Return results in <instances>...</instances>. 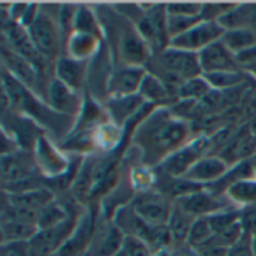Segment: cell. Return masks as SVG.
<instances>
[{
	"label": "cell",
	"instance_id": "cell-1",
	"mask_svg": "<svg viewBox=\"0 0 256 256\" xmlns=\"http://www.w3.org/2000/svg\"><path fill=\"white\" fill-rule=\"evenodd\" d=\"M192 126L168 106L154 108L134 130L132 141L144 166H159L190 141Z\"/></svg>",
	"mask_w": 256,
	"mask_h": 256
},
{
	"label": "cell",
	"instance_id": "cell-2",
	"mask_svg": "<svg viewBox=\"0 0 256 256\" xmlns=\"http://www.w3.org/2000/svg\"><path fill=\"white\" fill-rule=\"evenodd\" d=\"M146 69L147 72L156 75L176 96L183 82L202 75L198 54L172 46L153 54Z\"/></svg>",
	"mask_w": 256,
	"mask_h": 256
},
{
	"label": "cell",
	"instance_id": "cell-3",
	"mask_svg": "<svg viewBox=\"0 0 256 256\" xmlns=\"http://www.w3.org/2000/svg\"><path fill=\"white\" fill-rule=\"evenodd\" d=\"M27 32L38 52L48 63H56L64 54L66 40L58 24V10L54 15L51 10L42 9L40 4L36 20L27 27Z\"/></svg>",
	"mask_w": 256,
	"mask_h": 256
},
{
	"label": "cell",
	"instance_id": "cell-4",
	"mask_svg": "<svg viewBox=\"0 0 256 256\" xmlns=\"http://www.w3.org/2000/svg\"><path fill=\"white\" fill-rule=\"evenodd\" d=\"M208 154H213L212 140L208 135H201L172 153L159 165V168L170 178H183L198 160Z\"/></svg>",
	"mask_w": 256,
	"mask_h": 256
},
{
	"label": "cell",
	"instance_id": "cell-5",
	"mask_svg": "<svg viewBox=\"0 0 256 256\" xmlns=\"http://www.w3.org/2000/svg\"><path fill=\"white\" fill-rule=\"evenodd\" d=\"M130 206L138 218L153 228H165L174 208V202L160 192L138 194Z\"/></svg>",
	"mask_w": 256,
	"mask_h": 256
},
{
	"label": "cell",
	"instance_id": "cell-6",
	"mask_svg": "<svg viewBox=\"0 0 256 256\" xmlns=\"http://www.w3.org/2000/svg\"><path fill=\"white\" fill-rule=\"evenodd\" d=\"M80 214L70 216L63 224L56 225L52 228L39 230L36 236L28 242L30 256H51L57 255L60 249L64 246L70 234L74 232Z\"/></svg>",
	"mask_w": 256,
	"mask_h": 256
},
{
	"label": "cell",
	"instance_id": "cell-7",
	"mask_svg": "<svg viewBox=\"0 0 256 256\" xmlns=\"http://www.w3.org/2000/svg\"><path fill=\"white\" fill-rule=\"evenodd\" d=\"M225 33V28L218 21H201L195 27H192L189 32L171 39L170 46L200 54L202 50L210 46L212 44L222 39Z\"/></svg>",
	"mask_w": 256,
	"mask_h": 256
},
{
	"label": "cell",
	"instance_id": "cell-8",
	"mask_svg": "<svg viewBox=\"0 0 256 256\" xmlns=\"http://www.w3.org/2000/svg\"><path fill=\"white\" fill-rule=\"evenodd\" d=\"M147 75L144 66L117 64L108 75L106 94L108 98H126L140 93L141 84Z\"/></svg>",
	"mask_w": 256,
	"mask_h": 256
},
{
	"label": "cell",
	"instance_id": "cell-9",
	"mask_svg": "<svg viewBox=\"0 0 256 256\" xmlns=\"http://www.w3.org/2000/svg\"><path fill=\"white\" fill-rule=\"evenodd\" d=\"M38 171L51 180H58L66 174H70V164L66 156L56 148V146L45 136H40L34 146L33 153Z\"/></svg>",
	"mask_w": 256,
	"mask_h": 256
},
{
	"label": "cell",
	"instance_id": "cell-10",
	"mask_svg": "<svg viewBox=\"0 0 256 256\" xmlns=\"http://www.w3.org/2000/svg\"><path fill=\"white\" fill-rule=\"evenodd\" d=\"M126 236L114 220L100 218L96 220L94 234L86 256H116L123 248Z\"/></svg>",
	"mask_w": 256,
	"mask_h": 256
},
{
	"label": "cell",
	"instance_id": "cell-11",
	"mask_svg": "<svg viewBox=\"0 0 256 256\" xmlns=\"http://www.w3.org/2000/svg\"><path fill=\"white\" fill-rule=\"evenodd\" d=\"M45 104L57 114L74 118L82 110L84 99L80 96V92L72 90L60 80L52 76L50 80L46 93H45Z\"/></svg>",
	"mask_w": 256,
	"mask_h": 256
},
{
	"label": "cell",
	"instance_id": "cell-12",
	"mask_svg": "<svg viewBox=\"0 0 256 256\" xmlns=\"http://www.w3.org/2000/svg\"><path fill=\"white\" fill-rule=\"evenodd\" d=\"M176 204L196 219L208 218V216H213L219 212H224V210L234 207L228 201L226 196H218L207 189H202V190L195 192L189 196L180 198L176 201Z\"/></svg>",
	"mask_w": 256,
	"mask_h": 256
},
{
	"label": "cell",
	"instance_id": "cell-13",
	"mask_svg": "<svg viewBox=\"0 0 256 256\" xmlns=\"http://www.w3.org/2000/svg\"><path fill=\"white\" fill-rule=\"evenodd\" d=\"M200 66L202 75L216 74V72H228V70H240V64L237 56L225 46L222 40H218L202 50L198 54Z\"/></svg>",
	"mask_w": 256,
	"mask_h": 256
},
{
	"label": "cell",
	"instance_id": "cell-14",
	"mask_svg": "<svg viewBox=\"0 0 256 256\" xmlns=\"http://www.w3.org/2000/svg\"><path fill=\"white\" fill-rule=\"evenodd\" d=\"M231 168L256 156V135L249 126H242L230 142L218 153Z\"/></svg>",
	"mask_w": 256,
	"mask_h": 256
},
{
	"label": "cell",
	"instance_id": "cell-15",
	"mask_svg": "<svg viewBox=\"0 0 256 256\" xmlns=\"http://www.w3.org/2000/svg\"><path fill=\"white\" fill-rule=\"evenodd\" d=\"M94 228H96L94 216L88 210L82 212L80 214L74 232L70 234V237L60 249L57 256H86L94 234Z\"/></svg>",
	"mask_w": 256,
	"mask_h": 256
},
{
	"label": "cell",
	"instance_id": "cell-16",
	"mask_svg": "<svg viewBox=\"0 0 256 256\" xmlns=\"http://www.w3.org/2000/svg\"><path fill=\"white\" fill-rule=\"evenodd\" d=\"M2 56H3V63L6 68L4 70L8 74H10L16 81H20L24 87H27L33 93L36 90L39 92V84H40L39 75H40V72L34 64H32L24 57L15 54L14 51H10L4 45L2 48Z\"/></svg>",
	"mask_w": 256,
	"mask_h": 256
},
{
	"label": "cell",
	"instance_id": "cell-17",
	"mask_svg": "<svg viewBox=\"0 0 256 256\" xmlns=\"http://www.w3.org/2000/svg\"><path fill=\"white\" fill-rule=\"evenodd\" d=\"M231 170V166L218 154H208L206 158H202L201 160H198L192 170L186 174L184 178L201 184L204 188L212 186L214 183H218L219 180H222L228 171Z\"/></svg>",
	"mask_w": 256,
	"mask_h": 256
},
{
	"label": "cell",
	"instance_id": "cell-18",
	"mask_svg": "<svg viewBox=\"0 0 256 256\" xmlns=\"http://www.w3.org/2000/svg\"><path fill=\"white\" fill-rule=\"evenodd\" d=\"M88 64L87 60H76L63 54L54 63V76L72 90L81 92L88 75Z\"/></svg>",
	"mask_w": 256,
	"mask_h": 256
},
{
	"label": "cell",
	"instance_id": "cell-19",
	"mask_svg": "<svg viewBox=\"0 0 256 256\" xmlns=\"http://www.w3.org/2000/svg\"><path fill=\"white\" fill-rule=\"evenodd\" d=\"M138 94L146 104H150L156 108L171 106L174 105V100H177V96L156 75L150 72H147Z\"/></svg>",
	"mask_w": 256,
	"mask_h": 256
},
{
	"label": "cell",
	"instance_id": "cell-20",
	"mask_svg": "<svg viewBox=\"0 0 256 256\" xmlns=\"http://www.w3.org/2000/svg\"><path fill=\"white\" fill-rule=\"evenodd\" d=\"M146 105L142 98L140 94L135 96H126V98H108L106 100V116L122 128L123 123L130 122L141 108Z\"/></svg>",
	"mask_w": 256,
	"mask_h": 256
},
{
	"label": "cell",
	"instance_id": "cell-21",
	"mask_svg": "<svg viewBox=\"0 0 256 256\" xmlns=\"http://www.w3.org/2000/svg\"><path fill=\"white\" fill-rule=\"evenodd\" d=\"M6 196H8V204L21 207V208H27V210H33V212H40L42 208H45L46 206H50L51 202L56 201L54 192L44 186L22 192V194L6 195Z\"/></svg>",
	"mask_w": 256,
	"mask_h": 256
},
{
	"label": "cell",
	"instance_id": "cell-22",
	"mask_svg": "<svg viewBox=\"0 0 256 256\" xmlns=\"http://www.w3.org/2000/svg\"><path fill=\"white\" fill-rule=\"evenodd\" d=\"M100 45V39L93 36V34H87V33H78L74 32L69 39L66 40V46H64V54L76 58V60H87L90 62V58L98 52Z\"/></svg>",
	"mask_w": 256,
	"mask_h": 256
},
{
	"label": "cell",
	"instance_id": "cell-23",
	"mask_svg": "<svg viewBox=\"0 0 256 256\" xmlns=\"http://www.w3.org/2000/svg\"><path fill=\"white\" fill-rule=\"evenodd\" d=\"M195 220L196 218H194L192 214H189L188 212H184L174 202V208H172L170 222L166 225L174 244H178V246L188 244V238H189V234Z\"/></svg>",
	"mask_w": 256,
	"mask_h": 256
},
{
	"label": "cell",
	"instance_id": "cell-24",
	"mask_svg": "<svg viewBox=\"0 0 256 256\" xmlns=\"http://www.w3.org/2000/svg\"><path fill=\"white\" fill-rule=\"evenodd\" d=\"M38 231L33 224L2 219V243H28Z\"/></svg>",
	"mask_w": 256,
	"mask_h": 256
},
{
	"label": "cell",
	"instance_id": "cell-25",
	"mask_svg": "<svg viewBox=\"0 0 256 256\" xmlns=\"http://www.w3.org/2000/svg\"><path fill=\"white\" fill-rule=\"evenodd\" d=\"M225 196L237 208L254 206L256 204V178H244L232 183L226 189Z\"/></svg>",
	"mask_w": 256,
	"mask_h": 256
},
{
	"label": "cell",
	"instance_id": "cell-26",
	"mask_svg": "<svg viewBox=\"0 0 256 256\" xmlns=\"http://www.w3.org/2000/svg\"><path fill=\"white\" fill-rule=\"evenodd\" d=\"M255 8V4H250V3H238L228 15L219 20V24L225 30L252 28V24L256 21Z\"/></svg>",
	"mask_w": 256,
	"mask_h": 256
},
{
	"label": "cell",
	"instance_id": "cell-27",
	"mask_svg": "<svg viewBox=\"0 0 256 256\" xmlns=\"http://www.w3.org/2000/svg\"><path fill=\"white\" fill-rule=\"evenodd\" d=\"M225 46L232 51L236 56L254 48L256 45V30L255 28H234L225 30L222 39Z\"/></svg>",
	"mask_w": 256,
	"mask_h": 256
},
{
	"label": "cell",
	"instance_id": "cell-28",
	"mask_svg": "<svg viewBox=\"0 0 256 256\" xmlns=\"http://www.w3.org/2000/svg\"><path fill=\"white\" fill-rule=\"evenodd\" d=\"M74 32L78 33H87V34H93L99 39H102V24L100 20L98 18V14L90 9L88 6H78L76 9V15H75V24H74Z\"/></svg>",
	"mask_w": 256,
	"mask_h": 256
},
{
	"label": "cell",
	"instance_id": "cell-29",
	"mask_svg": "<svg viewBox=\"0 0 256 256\" xmlns=\"http://www.w3.org/2000/svg\"><path fill=\"white\" fill-rule=\"evenodd\" d=\"M207 82L210 84L212 90L216 92H228V90H234L243 86V82H246V76L244 72L242 70H228V72H216V74H208V75H202Z\"/></svg>",
	"mask_w": 256,
	"mask_h": 256
},
{
	"label": "cell",
	"instance_id": "cell-30",
	"mask_svg": "<svg viewBox=\"0 0 256 256\" xmlns=\"http://www.w3.org/2000/svg\"><path fill=\"white\" fill-rule=\"evenodd\" d=\"M212 92L210 84L207 82V80L201 75L196 78H192L186 82H183V86L178 88L177 92V100H194V102H201L204 98L208 96V93Z\"/></svg>",
	"mask_w": 256,
	"mask_h": 256
},
{
	"label": "cell",
	"instance_id": "cell-31",
	"mask_svg": "<svg viewBox=\"0 0 256 256\" xmlns=\"http://www.w3.org/2000/svg\"><path fill=\"white\" fill-rule=\"evenodd\" d=\"M72 216V213L60 202L54 201L50 206H46L45 208H42L39 212V218H38V228L39 230H45V228H52L56 225L63 224L66 219H69Z\"/></svg>",
	"mask_w": 256,
	"mask_h": 256
},
{
	"label": "cell",
	"instance_id": "cell-32",
	"mask_svg": "<svg viewBox=\"0 0 256 256\" xmlns=\"http://www.w3.org/2000/svg\"><path fill=\"white\" fill-rule=\"evenodd\" d=\"M213 237H214V232L212 230L208 218H200V219L195 220V224H194V226L190 230V234H189V238H188V246L192 250L200 249L201 246L207 244Z\"/></svg>",
	"mask_w": 256,
	"mask_h": 256
},
{
	"label": "cell",
	"instance_id": "cell-33",
	"mask_svg": "<svg viewBox=\"0 0 256 256\" xmlns=\"http://www.w3.org/2000/svg\"><path fill=\"white\" fill-rule=\"evenodd\" d=\"M129 182H130V184H132L135 192L146 194V192H152V188L156 186L158 176L152 171V168L141 165V166L132 170Z\"/></svg>",
	"mask_w": 256,
	"mask_h": 256
},
{
	"label": "cell",
	"instance_id": "cell-34",
	"mask_svg": "<svg viewBox=\"0 0 256 256\" xmlns=\"http://www.w3.org/2000/svg\"><path fill=\"white\" fill-rule=\"evenodd\" d=\"M202 3L204 2H170V3H165L166 15L201 18Z\"/></svg>",
	"mask_w": 256,
	"mask_h": 256
},
{
	"label": "cell",
	"instance_id": "cell-35",
	"mask_svg": "<svg viewBox=\"0 0 256 256\" xmlns=\"http://www.w3.org/2000/svg\"><path fill=\"white\" fill-rule=\"evenodd\" d=\"M238 3L232 2H206L202 3V12L201 18L202 21H218L222 20L225 15H228Z\"/></svg>",
	"mask_w": 256,
	"mask_h": 256
},
{
	"label": "cell",
	"instance_id": "cell-36",
	"mask_svg": "<svg viewBox=\"0 0 256 256\" xmlns=\"http://www.w3.org/2000/svg\"><path fill=\"white\" fill-rule=\"evenodd\" d=\"M201 18H192V16H174V15H168L166 18V30H168V36H170V42L171 39L189 32L192 27H195L198 22H201Z\"/></svg>",
	"mask_w": 256,
	"mask_h": 256
},
{
	"label": "cell",
	"instance_id": "cell-37",
	"mask_svg": "<svg viewBox=\"0 0 256 256\" xmlns=\"http://www.w3.org/2000/svg\"><path fill=\"white\" fill-rule=\"evenodd\" d=\"M226 256H256L255 252V238L252 232L244 231L243 237L228 249Z\"/></svg>",
	"mask_w": 256,
	"mask_h": 256
},
{
	"label": "cell",
	"instance_id": "cell-38",
	"mask_svg": "<svg viewBox=\"0 0 256 256\" xmlns=\"http://www.w3.org/2000/svg\"><path fill=\"white\" fill-rule=\"evenodd\" d=\"M122 250L126 256H153L152 248L144 240L136 237H126Z\"/></svg>",
	"mask_w": 256,
	"mask_h": 256
},
{
	"label": "cell",
	"instance_id": "cell-39",
	"mask_svg": "<svg viewBox=\"0 0 256 256\" xmlns=\"http://www.w3.org/2000/svg\"><path fill=\"white\" fill-rule=\"evenodd\" d=\"M2 256H30L28 243H2Z\"/></svg>",
	"mask_w": 256,
	"mask_h": 256
},
{
	"label": "cell",
	"instance_id": "cell-40",
	"mask_svg": "<svg viewBox=\"0 0 256 256\" xmlns=\"http://www.w3.org/2000/svg\"><path fill=\"white\" fill-rule=\"evenodd\" d=\"M254 174H255V178H256V156L254 158Z\"/></svg>",
	"mask_w": 256,
	"mask_h": 256
},
{
	"label": "cell",
	"instance_id": "cell-41",
	"mask_svg": "<svg viewBox=\"0 0 256 256\" xmlns=\"http://www.w3.org/2000/svg\"><path fill=\"white\" fill-rule=\"evenodd\" d=\"M51 256H57V255H51Z\"/></svg>",
	"mask_w": 256,
	"mask_h": 256
}]
</instances>
